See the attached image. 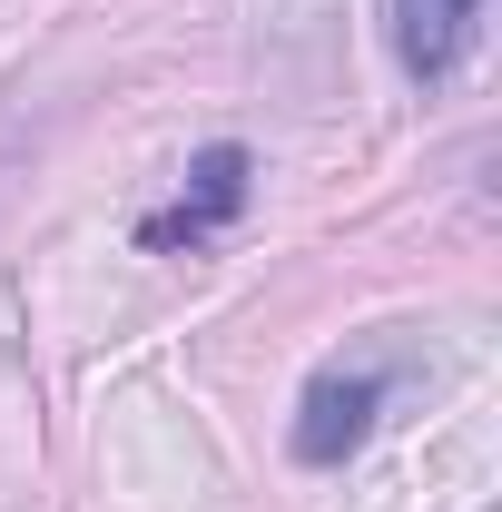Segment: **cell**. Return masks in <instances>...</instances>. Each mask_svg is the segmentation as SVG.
<instances>
[{"label":"cell","mask_w":502,"mask_h":512,"mask_svg":"<svg viewBox=\"0 0 502 512\" xmlns=\"http://www.w3.org/2000/svg\"><path fill=\"white\" fill-rule=\"evenodd\" d=\"M384 375H315L296 404V463H345V453L375 434Z\"/></svg>","instance_id":"2"},{"label":"cell","mask_w":502,"mask_h":512,"mask_svg":"<svg viewBox=\"0 0 502 512\" xmlns=\"http://www.w3.org/2000/svg\"><path fill=\"white\" fill-rule=\"evenodd\" d=\"M473 20H483V0H394V50L414 79H453L463 50H473Z\"/></svg>","instance_id":"3"},{"label":"cell","mask_w":502,"mask_h":512,"mask_svg":"<svg viewBox=\"0 0 502 512\" xmlns=\"http://www.w3.org/2000/svg\"><path fill=\"white\" fill-rule=\"evenodd\" d=\"M237 207H247V148H237V138H217V148H197V158H188L178 207L138 217V247H197V237H217Z\"/></svg>","instance_id":"1"}]
</instances>
